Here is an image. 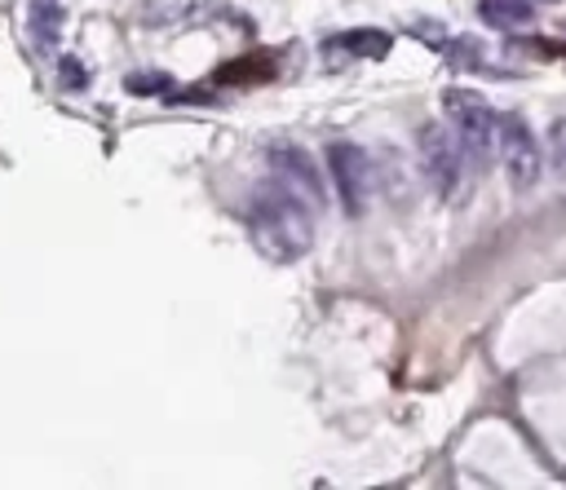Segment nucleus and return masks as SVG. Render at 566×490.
Masks as SVG:
<instances>
[{"instance_id":"f257e3e1","label":"nucleus","mask_w":566,"mask_h":490,"mask_svg":"<svg viewBox=\"0 0 566 490\" xmlns=\"http://www.w3.org/2000/svg\"><path fill=\"white\" fill-rule=\"evenodd\" d=\"M248 234L256 243V252L274 265H292L314 247V207L292 194L287 185H270L252 199L248 207Z\"/></svg>"},{"instance_id":"f03ea898","label":"nucleus","mask_w":566,"mask_h":490,"mask_svg":"<svg viewBox=\"0 0 566 490\" xmlns=\"http://www.w3.org/2000/svg\"><path fill=\"white\" fill-rule=\"evenodd\" d=\"M442 110L451 119V132H455L464 159L478 172H486L491 159H495V146H500V115H495V106L478 88H447L442 93Z\"/></svg>"},{"instance_id":"7ed1b4c3","label":"nucleus","mask_w":566,"mask_h":490,"mask_svg":"<svg viewBox=\"0 0 566 490\" xmlns=\"http://www.w3.org/2000/svg\"><path fill=\"white\" fill-rule=\"evenodd\" d=\"M416 150H420V172H424L429 190L438 199L455 203L460 199V185H464V163H469L464 150H460V141H455V132L442 128V124H424L416 132Z\"/></svg>"},{"instance_id":"20e7f679","label":"nucleus","mask_w":566,"mask_h":490,"mask_svg":"<svg viewBox=\"0 0 566 490\" xmlns=\"http://www.w3.org/2000/svg\"><path fill=\"white\" fill-rule=\"evenodd\" d=\"M500 163H504V177L513 190H531L544 172V150L531 132V124L522 115H500V146H495Z\"/></svg>"},{"instance_id":"39448f33","label":"nucleus","mask_w":566,"mask_h":490,"mask_svg":"<svg viewBox=\"0 0 566 490\" xmlns=\"http://www.w3.org/2000/svg\"><path fill=\"white\" fill-rule=\"evenodd\" d=\"M327 172H332L340 207L349 216H363V207L371 199V159L358 146H349V141H332L327 146Z\"/></svg>"},{"instance_id":"423d86ee","label":"nucleus","mask_w":566,"mask_h":490,"mask_svg":"<svg viewBox=\"0 0 566 490\" xmlns=\"http://www.w3.org/2000/svg\"><path fill=\"white\" fill-rule=\"evenodd\" d=\"M270 172L279 185H287L292 194H301L310 207H323L327 203V185H323V172L318 163L301 150V146H270Z\"/></svg>"},{"instance_id":"0eeeda50","label":"nucleus","mask_w":566,"mask_h":490,"mask_svg":"<svg viewBox=\"0 0 566 490\" xmlns=\"http://www.w3.org/2000/svg\"><path fill=\"white\" fill-rule=\"evenodd\" d=\"M62 4L57 0H31V9H27V31H31V40H35V49L40 53H53L57 49V40H62Z\"/></svg>"},{"instance_id":"6e6552de","label":"nucleus","mask_w":566,"mask_h":490,"mask_svg":"<svg viewBox=\"0 0 566 490\" xmlns=\"http://www.w3.org/2000/svg\"><path fill=\"white\" fill-rule=\"evenodd\" d=\"M332 49H345L349 57H389V49H394V35L389 31H380V26H349V31H340L336 40H332Z\"/></svg>"},{"instance_id":"1a4fd4ad","label":"nucleus","mask_w":566,"mask_h":490,"mask_svg":"<svg viewBox=\"0 0 566 490\" xmlns=\"http://www.w3.org/2000/svg\"><path fill=\"white\" fill-rule=\"evenodd\" d=\"M478 18L486 22V26H495V31H526L531 22H535V13H531V4L526 0H478Z\"/></svg>"},{"instance_id":"9d476101","label":"nucleus","mask_w":566,"mask_h":490,"mask_svg":"<svg viewBox=\"0 0 566 490\" xmlns=\"http://www.w3.org/2000/svg\"><path fill=\"white\" fill-rule=\"evenodd\" d=\"M57 79H62V88H71V93H80V88L88 84V71H84V62H80V57H71V53H62V57H57Z\"/></svg>"},{"instance_id":"9b49d317","label":"nucleus","mask_w":566,"mask_h":490,"mask_svg":"<svg viewBox=\"0 0 566 490\" xmlns=\"http://www.w3.org/2000/svg\"><path fill=\"white\" fill-rule=\"evenodd\" d=\"M548 4H557V0H548Z\"/></svg>"}]
</instances>
